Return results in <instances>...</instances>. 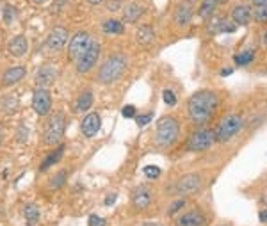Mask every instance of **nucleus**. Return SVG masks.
<instances>
[{"label":"nucleus","instance_id":"f257e3e1","mask_svg":"<svg viewBox=\"0 0 267 226\" xmlns=\"http://www.w3.org/2000/svg\"><path fill=\"white\" fill-rule=\"evenodd\" d=\"M219 105V98L214 91H198L189 100V116L194 125H205L212 119Z\"/></svg>","mask_w":267,"mask_h":226},{"label":"nucleus","instance_id":"f03ea898","mask_svg":"<svg viewBox=\"0 0 267 226\" xmlns=\"http://www.w3.org/2000/svg\"><path fill=\"white\" fill-rule=\"evenodd\" d=\"M126 64H128V61L123 54H114L102 64L100 71H98V80L102 84H112L125 73Z\"/></svg>","mask_w":267,"mask_h":226},{"label":"nucleus","instance_id":"7ed1b4c3","mask_svg":"<svg viewBox=\"0 0 267 226\" xmlns=\"http://www.w3.org/2000/svg\"><path fill=\"white\" fill-rule=\"evenodd\" d=\"M178 135H180V125H178V121L174 118H169V116H166V118L159 119V123H157V132H155V141L159 146H171L176 143Z\"/></svg>","mask_w":267,"mask_h":226},{"label":"nucleus","instance_id":"20e7f679","mask_svg":"<svg viewBox=\"0 0 267 226\" xmlns=\"http://www.w3.org/2000/svg\"><path fill=\"white\" fill-rule=\"evenodd\" d=\"M242 125H244V119L241 114H227L221 119V123L215 128L214 135L217 143H228L234 135H237L241 132Z\"/></svg>","mask_w":267,"mask_h":226},{"label":"nucleus","instance_id":"39448f33","mask_svg":"<svg viewBox=\"0 0 267 226\" xmlns=\"http://www.w3.org/2000/svg\"><path fill=\"white\" fill-rule=\"evenodd\" d=\"M64 114L63 112H54L52 116H50V119L47 121V126H45V143L47 145H57V143H61V139H63V133H64Z\"/></svg>","mask_w":267,"mask_h":226},{"label":"nucleus","instance_id":"423d86ee","mask_svg":"<svg viewBox=\"0 0 267 226\" xmlns=\"http://www.w3.org/2000/svg\"><path fill=\"white\" fill-rule=\"evenodd\" d=\"M214 141H215L214 130L200 128L191 135L189 143H187V148H189L191 152H203V150L210 148Z\"/></svg>","mask_w":267,"mask_h":226},{"label":"nucleus","instance_id":"0eeeda50","mask_svg":"<svg viewBox=\"0 0 267 226\" xmlns=\"http://www.w3.org/2000/svg\"><path fill=\"white\" fill-rule=\"evenodd\" d=\"M91 37H89L87 32H77L73 37H71V41H68V56H70V59L77 61L78 57H82L85 52L89 50V47H91Z\"/></svg>","mask_w":267,"mask_h":226},{"label":"nucleus","instance_id":"6e6552de","mask_svg":"<svg viewBox=\"0 0 267 226\" xmlns=\"http://www.w3.org/2000/svg\"><path fill=\"white\" fill-rule=\"evenodd\" d=\"M98 56H100V44H98L97 41H91V47H89L87 52L77 59V71L78 73H87V71L91 70L95 64H97Z\"/></svg>","mask_w":267,"mask_h":226},{"label":"nucleus","instance_id":"1a4fd4ad","mask_svg":"<svg viewBox=\"0 0 267 226\" xmlns=\"http://www.w3.org/2000/svg\"><path fill=\"white\" fill-rule=\"evenodd\" d=\"M201 187V178L198 174L191 173L182 176L176 182V193L182 194V196H189V194H194L196 191H200Z\"/></svg>","mask_w":267,"mask_h":226},{"label":"nucleus","instance_id":"9d476101","mask_svg":"<svg viewBox=\"0 0 267 226\" xmlns=\"http://www.w3.org/2000/svg\"><path fill=\"white\" fill-rule=\"evenodd\" d=\"M32 107L39 116L49 114V111L52 109V97H50V93L47 89H39V87L36 89V93H34V98H32Z\"/></svg>","mask_w":267,"mask_h":226},{"label":"nucleus","instance_id":"9b49d317","mask_svg":"<svg viewBox=\"0 0 267 226\" xmlns=\"http://www.w3.org/2000/svg\"><path fill=\"white\" fill-rule=\"evenodd\" d=\"M68 43V30L64 27H56L47 37V47L50 50H61Z\"/></svg>","mask_w":267,"mask_h":226},{"label":"nucleus","instance_id":"f8f14e48","mask_svg":"<svg viewBox=\"0 0 267 226\" xmlns=\"http://www.w3.org/2000/svg\"><path fill=\"white\" fill-rule=\"evenodd\" d=\"M57 78V70L54 66H43L39 68V71L36 73V84L39 85V89H47L56 82Z\"/></svg>","mask_w":267,"mask_h":226},{"label":"nucleus","instance_id":"ddd939ff","mask_svg":"<svg viewBox=\"0 0 267 226\" xmlns=\"http://www.w3.org/2000/svg\"><path fill=\"white\" fill-rule=\"evenodd\" d=\"M100 125H102L100 116L91 112V114L85 116L84 121H82V133H84L85 138H93V135H97L98 130H100Z\"/></svg>","mask_w":267,"mask_h":226},{"label":"nucleus","instance_id":"4468645a","mask_svg":"<svg viewBox=\"0 0 267 226\" xmlns=\"http://www.w3.org/2000/svg\"><path fill=\"white\" fill-rule=\"evenodd\" d=\"M207 219L205 215L201 214L200 210H193V212H187V214H182L178 217V226H205Z\"/></svg>","mask_w":267,"mask_h":226},{"label":"nucleus","instance_id":"2eb2a0df","mask_svg":"<svg viewBox=\"0 0 267 226\" xmlns=\"http://www.w3.org/2000/svg\"><path fill=\"white\" fill-rule=\"evenodd\" d=\"M191 16H193V8H191L189 2H182V4L176 8V13H174V22L180 27H186L187 23L191 22Z\"/></svg>","mask_w":267,"mask_h":226},{"label":"nucleus","instance_id":"dca6fc26","mask_svg":"<svg viewBox=\"0 0 267 226\" xmlns=\"http://www.w3.org/2000/svg\"><path fill=\"white\" fill-rule=\"evenodd\" d=\"M27 49H29V44H27V39L23 36H15L8 44L9 54L15 57H22L27 52Z\"/></svg>","mask_w":267,"mask_h":226},{"label":"nucleus","instance_id":"f3484780","mask_svg":"<svg viewBox=\"0 0 267 226\" xmlns=\"http://www.w3.org/2000/svg\"><path fill=\"white\" fill-rule=\"evenodd\" d=\"M232 18H234V22L237 23V25H242L246 27L249 22H251V9L248 8V6H237V8L232 11Z\"/></svg>","mask_w":267,"mask_h":226},{"label":"nucleus","instance_id":"a211bd4d","mask_svg":"<svg viewBox=\"0 0 267 226\" xmlns=\"http://www.w3.org/2000/svg\"><path fill=\"white\" fill-rule=\"evenodd\" d=\"M23 77H25V68L15 66V68H9V70L6 71L4 77H2V80H4L6 85H13V84H16V82L22 80Z\"/></svg>","mask_w":267,"mask_h":226},{"label":"nucleus","instance_id":"6ab92c4d","mask_svg":"<svg viewBox=\"0 0 267 226\" xmlns=\"http://www.w3.org/2000/svg\"><path fill=\"white\" fill-rule=\"evenodd\" d=\"M134 205H136V208H139V210H143V208H146L150 205V201H152V194L148 193L146 189H138L136 193H134V198H132Z\"/></svg>","mask_w":267,"mask_h":226},{"label":"nucleus","instance_id":"aec40b11","mask_svg":"<svg viewBox=\"0 0 267 226\" xmlns=\"http://www.w3.org/2000/svg\"><path fill=\"white\" fill-rule=\"evenodd\" d=\"M123 15H125V20L126 22H136V20L139 18V16L143 15V8L141 6H138V4H128L125 8V13H123Z\"/></svg>","mask_w":267,"mask_h":226},{"label":"nucleus","instance_id":"412c9836","mask_svg":"<svg viewBox=\"0 0 267 226\" xmlns=\"http://www.w3.org/2000/svg\"><path fill=\"white\" fill-rule=\"evenodd\" d=\"M37 219H39V208H37V205H27L25 207V221H27V226H32L37 222Z\"/></svg>","mask_w":267,"mask_h":226},{"label":"nucleus","instance_id":"4be33fe9","mask_svg":"<svg viewBox=\"0 0 267 226\" xmlns=\"http://www.w3.org/2000/svg\"><path fill=\"white\" fill-rule=\"evenodd\" d=\"M102 30H104L105 34H121L123 32V25H121V22L111 18V20H107V22H104Z\"/></svg>","mask_w":267,"mask_h":226},{"label":"nucleus","instance_id":"5701e85b","mask_svg":"<svg viewBox=\"0 0 267 226\" xmlns=\"http://www.w3.org/2000/svg\"><path fill=\"white\" fill-rule=\"evenodd\" d=\"M91 105H93V95L84 93V95H80V98H78V102H77V111L85 112L91 109Z\"/></svg>","mask_w":267,"mask_h":226},{"label":"nucleus","instance_id":"b1692460","mask_svg":"<svg viewBox=\"0 0 267 226\" xmlns=\"http://www.w3.org/2000/svg\"><path fill=\"white\" fill-rule=\"evenodd\" d=\"M138 41L141 44H150L153 41V30L150 29L148 25L141 27V29L138 30Z\"/></svg>","mask_w":267,"mask_h":226},{"label":"nucleus","instance_id":"393cba45","mask_svg":"<svg viewBox=\"0 0 267 226\" xmlns=\"http://www.w3.org/2000/svg\"><path fill=\"white\" fill-rule=\"evenodd\" d=\"M63 150H64V148H63V146H61V148L57 150V152L50 153V155L47 157V159H45V162L41 164V171H47L50 166H54V164H56V162H59V160H61V155H63Z\"/></svg>","mask_w":267,"mask_h":226},{"label":"nucleus","instance_id":"a878e982","mask_svg":"<svg viewBox=\"0 0 267 226\" xmlns=\"http://www.w3.org/2000/svg\"><path fill=\"white\" fill-rule=\"evenodd\" d=\"M253 59H255V52H253V50H246V52H241L235 56V63H237L239 66H246V64H249Z\"/></svg>","mask_w":267,"mask_h":226},{"label":"nucleus","instance_id":"bb28decb","mask_svg":"<svg viewBox=\"0 0 267 226\" xmlns=\"http://www.w3.org/2000/svg\"><path fill=\"white\" fill-rule=\"evenodd\" d=\"M217 4V0H203V4L200 8V16H208L210 13H214V8Z\"/></svg>","mask_w":267,"mask_h":226},{"label":"nucleus","instance_id":"cd10ccee","mask_svg":"<svg viewBox=\"0 0 267 226\" xmlns=\"http://www.w3.org/2000/svg\"><path fill=\"white\" fill-rule=\"evenodd\" d=\"M64 182H66V171H59V173L50 180V187H52V189H59V187L64 186Z\"/></svg>","mask_w":267,"mask_h":226},{"label":"nucleus","instance_id":"c85d7f7f","mask_svg":"<svg viewBox=\"0 0 267 226\" xmlns=\"http://www.w3.org/2000/svg\"><path fill=\"white\" fill-rule=\"evenodd\" d=\"M217 30H221V32H235L237 30V27H235V23L228 22V20H221V22H217Z\"/></svg>","mask_w":267,"mask_h":226},{"label":"nucleus","instance_id":"c756f323","mask_svg":"<svg viewBox=\"0 0 267 226\" xmlns=\"http://www.w3.org/2000/svg\"><path fill=\"white\" fill-rule=\"evenodd\" d=\"M162 98L167 105H176V95L171 91V89H164L162 91Z\"/></svg>","mask_w":267,"mask_h":226},{"label":"nucleus","instance_id":"7c9ffc66","mask_svg":"<svg viewBox=\"0 0 267 226\" xmlns=\"http://www.w3.org/2000/svg\"><path fill=\"white\" fill-rule=\"evenodd\" d=\"M253 16H255V20H258V22H265L267 20V4L256 8L255 13H253Z\"/></svg>","mask_w":267,"mask_h":226},{"label":"nucleus","instance_id":"2f4dec72","mask_svg":"<svg viewBox=\"0 0 267 226\" xmlns=\"http://www.w3.org/2000/svg\"><path fill=\"white\" fill-rule=\"evenodd\" d=\"M143 171H145V174L148 178H159L160 176V167L159 166H146Z\"/></svg>","mask_w":267,"mask_h":226},{"label":"nucleus","instance_id":"473e14b6","mask_svg":"<svg viewBox=\"0 0 267 226\" xmlns=\"http://www.w3.org/2000/svg\"><path fill=\"white\" fill-rule=\"evenodd\" d=\"M89 226H105V219L97 214L89 215Z\"/></svg>","mask_w":267,"mask_h":226},{"label":"nucleus","instance_id":"72a5a7b5","mask_svg":"<svg viewBox=\"0 0 267 226\" xmlns=\"http://www.w3.org/2000/svg\"><path fill=\"white\" fill-rule=\"evenodd\" d=\"M182 207H186V200H176V201H174V203L169 207V215H171V214H176V212L180 210Z\"/></svg>","mask_w":267,"mask_h":226},{"label":"nucleus","instance_id":"f704fd0d","mask_svg":"<svg viewBox=\"0 0 267 226\" xmlns=\"http://www.w3.org/2000/svg\"><path fill=\"white\" fill-rule=\"evenodd\" d=\"M152 118H153V116L148 112V114H145V116H138V118H136V123H138L139 126H145V125H148V123L152 121Z\"/></svg>","mask_w":267,"mask_h":226},{"label":"nucleus","instance_id":"c9c22d12","mask_svg":"<svg viewBox=\"0 0 267 226\" xmlns=\"http://www.w3.org/2000/svg\"><path fill=\"white\" fill-rule=\"evenodd\" d=\"M121 112L125 118H136V107H134V105H126V107H123Z\"/></svg>","mask_w":267,"mask_h":226},{"label":"nucleus","instance_id":"e433bc0d","mask_svg":"<svg viewBox=\"0 0 267 226\" xmlns=\"http://www.w3.org/2000/svg\"><path fill=\"white\" fill-rule=\"evenodd\" d=\"M13 16H16V9H13V8H6V13H4V18H6V22H11L13 20Z\"/></svg>","mask_w":267,"mask_h":226},{"label":"nucleus","instance_id":"4c0bfd02","mask_svg":"<svg viewBox=\"0 0 267 226\" xmlns=\"http://www.w3.org/2000/svg\"><path fill=\"white\" fill-rule=\"evenodd\" d=\"M116 198H118L116 194H109L107 200H105V205H107V207H111L112 203H116Z\"/></svg>","mask_w":267,"mask_h":226},{"label":"nucleus","instance_id":"58836bf2","mask_svg":"<svg viewBox=\"0 0 267 226\" xmlns=\"http://www.w3.org/2000/svg\"><path fill=\"white\" fill-rule=\"evenodd\" d=\"M251 2H253V6H255V8H260V6L267 4V0H251Z\"/></svg>","mask_w":267,"mask_h":226},{"label":"nucleus","instance_id":"ea45409f","mask_svg":"<svg viewBox=\"0 0 267 226\" xmlns=\"http://www.w3.org/2000/svg\"><path fill=\"white\" fill-rule=\"evenodd\" d=\"M232 73H234V70H232V68H225V70L221 71L223 77H227V75H232Z\"/></svg>","mask_w":267,"mask_h":226},{"label":"nucleus","instance_id":"a19ab883","mask_svg":"<svg viewBox=\"0 0 267 226\" xmlns=\"http://www.w3.org/2000/svg\"><path fill=\"white\" fill-rule=\"evenodd\" d=\"M260 221H262V222H267V210H262V212H260Z\"/></svg>","mask_w":267,"mask_h":226},{"label":"nucleus","instance_id":"79ce46f5","mask_svg":"<svg viewBox=\"0 0 267 226\" xmlns=\"http://www.w3.org/2000/svg\"><path fill=\"white\" fill-rule=\"evenodd\" d=\"M87 2H89V4H93V6H97V4H100L102 0H87Z\"/></svg>","mask_w":267,"mask_h":226},{"label":"nucleus","instance_id":"37998d69","mask_svg":"<svg viewBox=\"0 0 267 226\" xmlns=\"http://www.w3.org/2000/svg\"><path fill=\"white\" fill-rule=\"evenodd\" d=\"M47 0H34V4H45Z\"/></svg>","mask_w":267,"mask_h":226},{"label":"nucleus","instance_id":"c03bdc74","mask_svg":"<svg viewBox=\"0 0 267 226\" xmlns=\"http://www.w3.org/2000/svg\"><path fill=\"white\" fill-rule=\"evenodd\" d=\"M0 141H2V135H0Z\"/></svg>","mask_w":267,"mask_h":226},{"label":"nucleus","instance_id":"a18cd8bd","mask_svg":"<svg viewBox=\"0 0 267 226\" xmlns=\"http://www.w3.org/2000/svg\"><path fill=\"white\" fill-rule=\"evenodd\" d=\"M223 226H227V224H223Z\"/></svg>","mask_w":267,"mask_h":226}]
</instances>
